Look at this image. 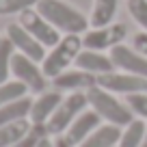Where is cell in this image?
I'll use <instances>...</instances> for the list:
<instances>
[{
    "label": "cell",
    "instance_id": "3957f363",
    "mask_svg": "<svg viewBox=\"0 0 147 147\" xmlns=\"http://www.w3.org/2000/svg\"><path fill=\"white\" fill-rule=\"evenodd\" d=\"M82 37L80 35H65L61 37V41L54 48H50V52L46 54L41 63V69L48 78H56L59 74H63L69 65L76 61V56L82 50Z\"/></svg>",
    "mask_w": 147,
    "mask_h": 147
},
{
    "label": "cell",
    "instance_id": "cb8c5ba5",
    "mask_svg": "<svg viewBox=\"0 0 147 147\" xmlns=\"http://www.w3.org/2000/svg\"><path fill=\"white\" fill-rule=\"evenodd\" d=\"M125 104L130 106V110L134 113V117H138V119H147V91L125 95Z\"/></svg>",
    "mask_w": 147,
    "mask_h": 147
},
{
    "label": "cell",
    "instance_id": "d6986e66",
    "mask_svg": "<svg viewBox=\"0 0 147 147\" xmlns=\"http://www.w3.org/2000/svg\"><path fill=\"white\" fill-rule=\"evenodd\" d=\"M30 125H32L30 119H22V121H15V123L0 125V147H13L30 130Z\"/></svg>",
    "mask_w": 147,
    "mask_h": 147
},
{
    "label": "cell",
    "instance_id": "5bb4252c",
    "mask_svg": "<svg viewBox=\"0 0 147 147\" xmlns=\"http://www.w3.org/2000/svg\"><path fill=\"white\" fill-rule=\"evenodd\" d=\"M76 67L84 69L89 74H95V76H102V74H110L115 71V63L110 59V54L106 56L104 52H97V50H89V48H82L80 54L76 56Z\"/></svg>",
    "mask_w": 147,
    "mask_h": 147
},
{
    "label": "cell",
    "instance_id": "8992f818",
    "mask_svg": "<svg viewBox=\"0 0 147 147\" xmlns=\"http://www.w3.org/2000/svg\"><path fill=\"white\" fill-rule=\"evenodd\" d=\"M18 24H22V26L37 39V41L41 43V46H46V48H54L56 43L61 41L59 30H56V28L52 26V24L48 22V20L43 18L37 9L22 11V13H20V22Z\"/></svg>",
    "mask_w": 147,
    "mask_h": 147
},
{
    "label": "cell",
    "instance_id": "2e32d148",
    "mask_svg": "<svg viewBox=\"0 0 147 147\" xmlns=\"http://www.w3.org/2000/svg\"><path fill=\"white\" fill-rule=\"evenodd\" d=\"M30 108H32V100L28 95L22 97V100H15V102H9V104L0 106V125L28 119L30 117Z\"/></svg>",
    "mask_w": 147,
    "mask_h": 147
},
{
    "label": "cell",
    "instance_id": "5b68a950",
    "mask_svg": "<svg viewBox=\"0 0 147 147\" xmlns=\"http://www.w3.org/2000/svg\"><path fill=\"white\" fill-rule=\"evenodd\" d=\"M11 76H13L15 80H20L22 84H26V89L32 91V93L48 91V76L43 74V69L37 65V61L28 59V56L20 54V52L13 54Z\"/></svg>",
    "mask_w": 147,
    "mask_h": 147
},
{
    "label": "cell",
    "instance_id": "9c48e42d",
    "mask_svg": "<svg viewBox=\"0 0 147 147\" xmlns=\"http://www.w3.org/2000/svg\"><path fill=\"white\" fill-rule=\"evenodd\" d=\"M7 39L13 43L15 52L37 61V63H43V59H46V46H41L22 24H9L7 26Z\"/></svg>",
    "mask_w": 147,
    "mask_h": 147
},
{
    "label": "cell",
    "instance_id": "f546056e",
    "mask_svg": "<svg viewBox=\"0 0 147 147\" xmlns=\"http://www.w3.org/2000/svg\"><path fill=\"white\" fill-rule=\"evenodd\" d=\"M0 41H2V37H0Z\"/></svg>",
    "mask_w": 147,
    "mask_h": 147
},
{
    "label": "cell",
    "instance_id": "7a4b0ae2",
    "mask_svg": "<svg viewBox=\"0 0 147 147\" xmlns=\"http://www.w3.org/2000/svg\"><path fill=\"white\" fill-rule=\"evenodd\" d=\"M87 100H89V108L95 110L104 123H113V125H119V128H125L134 119V113L130 110V106L119 102V97L115 93L106 91L102 87L89 89Z\"/></svg>",
    "mask_w": 147,
    "mask_h": 147
},
{
    "label": "cell",
    "instance_id": "ffe728a7",
    "mask_svg": "<svg viewBox=\"0 0 147 147\" xmlns=\"http://www.w3.org/2000/svg\"><path fill=\"white\" fill-rule=\"evenodd\" d=\"M28 95L26 84H22L20 80H7V82H0V106L9 104V102L22 100Z\"/></svg>",
    "mask_w": 147,
    "mask_h": 147
},
{
    "label": "cell",
    "instance_id": "ba28073f",
    "mask_svg": "<svg viewBox=\"0 0 147 147\" xmlns=\"http://www.w3.org/2000/svg\"><path fill=\"white\" fill-rule=\"evenodd\" d=\"M97 87L106 89L110 93L130 95V93L147 91V78L134 76V74H125V71H110V74L97 76Z\"/></svg>",
    "mask_w": 147,
    "mask_h": 147
},
{
    "label": "cell",
    "instance_id": "e0dca14e",
    "mask_svg": "<svg viewBox=\"0 0 147 147\" xmlns=\"http://www.w3.org/2000/svg\"><path fill=\"white\" fill-rule=\"evenodd\" d=\"M145 132H147L145 119L134 117L125 128H121V136H119V145L117 147H141L143 141H145Z\"/></svg>",
    "mask_w": 147,
    "mask_h": 147
},
{
    "label": "cell",
    "instance_id": "83f0119b",
    "mask_svg": "<svg viewBox=\"0 0 147 147\" xmlns=\"http://www.w3.org/2000/svg\"><path fill=\"white\" fill-rule=\"evenodd\" d=\"M37 147H54V141H52L50 136H46V138H41V143H39Z\"/></svg>",
    "mask_w": 147,
    "mask_h": 147
},
{
    "label": "cell",
    "instance_id": "277c9868",
    "mask_svg": "<svg viewBox=\"0 0 147 147\" xmlns=\"http://www.w3.org/2000/svg\"><path fill=\"white\" fill-rule=\"evenodd\" d=\"M89 108V100L84 91H76L69 93L67 97H63V102L59 104V108L54 110V115L50 117V121L46 123L48 134L50 136H61V134L67 132V128L74 123V119L84 113Z\"/></svg>",
    "mask_w": 147,
    "mask_h": 147
},
{
    "label": "cell",
    "instance_id": "4316f807",
    "mask_svg": "<svg viewBox=\"0 0 147 147\" xmlns=\"http://www.w3.org/2000/svg\"><path fill=\"white\" fill-rule=\"evenodd\" d=\"M54 147H74V145L63 136V134H61V136H56V138H54Z\"/></svg>",
    "mask_w": 147,
    "mask_h": 147
},
{
    "label": "cell",
    "instance_id": "52a82bcc",
    "mask_svg": "<svg viewBox=\"0 0 147 147\" xmlns=\"http://www.w3.org/2000/svg\"><path fill=\"white\" fill-rule=\"evenodd\" d=\"M125 35H128V26L125 24H108V26L93 28V30L84 32L82 46L89 48V50H97V52H104L108 48L113 50L115 46H119L125 39Z\"/></svg>",
    "mask_w": 147,
    "mask_h": 147
},
{
    "label": "cell",
    "instance_id": "484cf974",
    "mask_svg": "<svg viewBox=\"0 0 147 147\" xmlns=\"http://www.w3.org/2000/svg\"><path fill=\"white\" fill-rule=\"evenodd\" d=\"M132 46H134V50H136V52H141L143 56H147V30L136 32V35H134Z\"/></svg>",
    "mask_w": 147,
    "mask_h": 147
},
{
    "label": "cell",
    "instance_id": "603a6c76",
    "mask_svg": "<svg viewBox=\"0 0 147 147\" xmlns=\"http://www.w3.org/2000/svg\"><path fill=\"white\" fill-rule=\"evenodd\" d=\"M39 0H0V15H13L22 13L26 9H35Z\"/></svg>",
    "mask_w": 147,
    "mask_h": 147
},
{
    "label": "cell",
    "instance_id": "44dd1931",
    "mask_svg": "<svg viewBox=\"0 0 147 147\" xmlns=\"http://www.w3.org/2000/svg\"><path fill=\"white\" fill-rule=\"evenodd\" d=\"M13 54H15V48L9 39H2L0 41V82H7L11 76V63H13Z\"/></svg>",
    "mask_w": 147,
    "mask_h": 147
},
{
    "label": "cell",
    "instance_id": "d4e9b609",
    "mask_svg": "<svg viewBox=\"0 0 147 147\" xmlns=\"http://www.w3.org/2000/svg\"><path fill=\"white\" fill-rule=\"evenodd\" d=\"M128 11L134 22L147 30V0H128Z\"/></svg>",
    "mask_w": 147,
    "mask_h": 147
},
{
    "label": "cell",
    "instance_id": "8fae6325",
    "mask_svg": "<svg viewBox=\"0 0 147 147\" xmlns=\"http://www.w3.org/2000/svg\"><path fill=\"white\" fill-rule=\"evenodd\" d=\"M52 84H54L56 91H84L97 87V76L95 74H89L84 69H65L63 74H59L56 78H52Z\"/></svg>",
    "mask_w": 147,
    "mask_h": 147
},
{
    "label": "cell",
    "instance_id": "7c38bea8",
    "mask_svg": "<svg viewBox=\"0 0 147 147\" xmlns=\"http://www.w3.org/2000/svg\"><path fill=\"white\" fill-rule=\"evenodd\" d=\"M100 125H102V117L97 115L93 108H87L84 113H80V115L74 119V123L67 128V132H65L63 136L67 138L74 147H78L80 143H82L87 136H91Z\"/></svg>",
    "mask_w": 147,
    "mask_h": 147
},
{
    "label": "cell",
    "instance_id": "30bf717a",
    "mask_svg": "<svg viewBox=\"0 0 147 147\" xmlns=\"http://www.w3.org/2000/svg\"><path fill=\"white\" fill-rule=\"evenodd\" d=\"M110 59L115 63V69H119V71L147 78V56H143L134 48H128L123 43H119V46H115L110 50Z\"/></svg>",
    "mask_w": 147,
    "mask_h": 147
},
{
    "label": "cell",
    "instance_id": "f1b7e54d",
    "mask_svg": "<svg viewBox=\"0 0 147 147\" xmlns=\"http://www.w3.org/2000/svg\"><path fill=\"white\" fill-rule=\"evenodd\" d=\"M141 147H147V132H145V141H143V145Z\"/></svg>",
    "mask_w": 147,
    "mask_h": 147
},
{
    "label": "cell",
    "instance_id": "7402d4cb",
    "mask_svg": "<svg viewBox=\"0 0 147 147\" xmlns=\"http://www.w3.org/2000/svg\"><path fill=\"white\" fill-rule=\"evenodd\" d=\"M46 136H50L46 125H41V123H32L30 130H28V132L24 134V136L20 138V141L15 143L13 147H37L39 143H41V138H46Z\"/></svg>",
    "mask_w": 147,
    "mask_h": 147
},
{
    "label": "cell",
    "instance_id": "9a60e30c",
    "mask_svg": "<svg viewBox=\"0 0 147 147\" xmlns=\"http://www.w3.org/2000/svg\"><path fill=\"white\" fill-rule=\"evenodd\" d=\"M121 136V128L113 123H102L91 136H87L78 147H117Z\"/></svg>",
    "mask_w": 147,
    "mask_h": 147
},
{
    "label": "cell",
    "instance_id": "4fadbf2b",
    "mask_svg": "<svg viewBox=\"0 0 147 147\" xmlns=\"http://www.w3.org/2000/svg\"><path fill=\"white\" fill-rule=\"evenodd\" d=\"M63 102V93L61 91H43L39 93L37 100H32V108H30V123H41L46 125L50 121V117L54 115V110L59 108V104Z\"/></svg>",
    "mask_w": 147,
    "mask_h": 147
},
{
    "label": "cell",
    "instance_id": "ac0fdd59",
    "mask_svg": "<svg viewBox=\"0 0 147 147\" xmlns=\"http://www.w3.org/2000/svg\"><path fill=\"white\" fill-rule=\"evenodd\" d=\"M117 5L119 0H95L93 5V13H91V26L93 28H102V26H108L113 22L117 13Z\"/></svg>",
    "mask_w": 147,
    "mask_h": 147
},
{
    "label": "cell",
    "instance_id": "6da1fadb",
    "mask_svg": "<svg viewBox=\"0 0 147 147\" xmlns=\"http://www.w3.org/2000/svg\"><path fill=\"white\" fill-rule=\"evenodd\" d=\"M35 9L59 32H65V35H80L91 24L80 11H76L71 5H67L63 0H39Z\"/></svg>",
    "mask_w": 147,
    "mask_h": 147
}]
</instances>
